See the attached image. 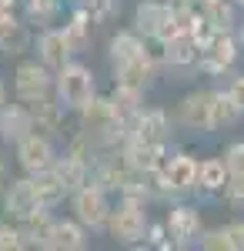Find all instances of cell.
Returning <instances> with one entry per match:
<instances>
[{
    "mask_svg": "<svg viewBox=\"0 0 244 251\" xmlns=\"http://www.w3.org/2000/svg\"><path fill=\"white\" fill-rule=\"evenodd\" d=\"M201 251H244V218L224 221L218 228H204L197 238Z\"/></svg>",
    "mask_w": 244,
    "mask_h": 251,
    "instance_id": "ffe728a7",
    "label": "cell"
},
{
    "mask_svg": "<svg viewBox=\"0 0 244 251\" xmlns=\"http://www.w3.org/2000/svg\"><path fill=\"white\" fill-rule=\"evenodd\" d=\"M224 168H227V177H244V141H231L224 151Z\"/></svg>",
    "mask_w": 244,
    "mask_h": 251,
    "instance_id": "4dcf8cb0",
    "label": "cell"
},
{
    "mask_svg": "<svg viewBox=\"0 0 244 251\" xmlns=\"http://www.w3.org/2000/svg\"><path fill=\"white\" fill-rule=\"evenodd\" d=\"M77 7H84V10L91 14L94 24H104V20L121 7V0H77Z\"/></svg>",
    "mask_w": 244,
    "mask_h": 251,
    "instance_id": "1f68e13d",
    "label": "cell"
},
{
    "mask_svg": "<svg viewBox=\"0 0 244 251\" xmlns=\"http://www.w3.org/2000/svg\"><path fill=\"white\" fill-rule=\"evenodd\" d=\"M7 100H10V87H7V80L0 77V107H3Z\"/></svg>",
    "mask_w": 244,
    "mask_h": 251,
    "instance_id": "d590c367",
    "label": "cell"
},
{
    "mask_svg": "<svg viewBox=\"0 0 244 251\" xmlns=\"http://www.w3.org/2000/svg\"><path fill=\"white\" fill-rule=\"evenodd\" d=\"M20 248H24V241H20L17 221L0 214V251H20Z\"/></svg>",
    "mask_w": 244,
    "mask_h": 251,
    "instance_id": "d6a6232c",
    "label": "cell"
},
{
    "mask_svg": "<svg viewBox=\"0 0 244 251\" xmlns=\"http://www.w3.org/2000/svg\"><path fill=\"white\" fill-rule=\"evenodd\" d=\"M60 30H64V37H67V44H71V50H74L77 57L91 47V40H94V20H91V14L84 10V7H71V14H67V20L60 24Z\"/></svg>",
    "mask_w": 244,
    "mask_h": 251,
    "instance_id": "603a6c76",
    "label": "cell"
},
{
    "mask_svg": "<svg viewBox=\"0 0 244 251\" xmlns=\"http://www.w3.org/2000/svg\"><path fill=\"white\" fill-rule=\"evenodd\" d=\"M27 131H34L30 107H27L24 100H17V97H10V100L0 107V144H10V148H14V141H20Z\"/></svg>",
    "mask_w": 244,
    "mask_h": 251,
    "instance_id": "44dd1931",
    "label": "cell"
},
{
    "mask_svg": "<svg viewBox=\"0 0 244 251\" xmlns=\"http://www.w3.org/2000/svg\"><path fill=\"white\" fill-rule=\"evenodd\" d=\"M144 47H147V40L141 37L134 27H124V30H117V34L107 40V64L117 67V64H124V60L137 57Z\"/></svg>",
    "mask_w": 244,
    "mask_h": 251,
    "instance_id": "4316f807",
    "label": "cell"
},
{
    "mask_svg": "<svg viewBox=\"0 0 244 251\" xmlns=\"http://www.w3.org/2000/svg\"><path fill=\"white\" fill-rule=\"evenodd\" d=\"M238 60H241V44H238V34H211L207 40H201L197 67H201L204 74H214V77L234 74Z\"/></svg>",
    "mask_w": 244,
    "mask_h": 251,
    "instance_id": "9c48e42d",
    "label": "cell"
},
{
    "mask_svg": "<svg viewBox=\"0 0 244 251\" xmlns=\"http://www.w3.org/2000/svg\"><path fill=\"white\" fill-rule=\"evenodd\" d=\"M211 107H214V87H194L177 100L174 117L184 131L211 134Z\"/></svg>",
    "mask_w": 244,
    "mask_h": 251,
    "instance_id": "8fae6325",
    "label": "cell"
},
{
    "mask_svg": "<svg viewBox=\"0 0 244 251\" xmlns=\"http://www.w3.org/2000/svg\"><path fill=\"white\" fill-rule=\"evenodd\" d=\"M34 211H40V198L34 191V181L30 174H20V177H7L3 184V201H0V214L10 218V221H24Z\"/></svg>",
    "mask_w": 244,
    "mask_h": 251,
    "instance_id": "5bb4252c",
    "label": "cell"
},
{
    "mask_svg": "<svg viewBox=\"0 0 244 251\" xmlns=\"http://www.w3.org/2000/svg\"><path fill=\"white\" fill-rule=\"evenodd\" d=\"M147 208H150V201L117 194L111 204V218H107L104 231L111 234L117 245H124V248H141L147 241V225H150Z\"/></svg>",
    "mask_w": 244,
    "mask_h": 251,
    "instance_id": "3957f363",
    "label": "cell"
},
{
    "mask_svg": "<svg viewBox=\"0 0 244 251\" xmlns=\"http://www.w3.org/2000/svg\"><path fill=\"white\" fill-rule=\"evenodd\" d=\"M234 7H238V10H241V14H244V0H234Z\"/></svg>",
    "mask_w": 244,
    "mask_h": 251,
    "instance_id": "74e56055",
    "label": "cell"
},
{
    "mask_svg": "<svg viewBox=\"0 0 244 251\" xmlns=\"http://www.w3.org/2000/svg\"><path fill=\"white\" fill-rule=\"evenodd\" d=\"M57 154L60 151H57L54 137L40 134V131H27L20 141H14V161H17V168L24 174H37V171L54 168Z\"/></svg>",
    "mask_w": 244,
    "mask_h": 251,
    "instance_id": "30bf717a",
    "label": "cell"
},
{
    "mask_svg": "<svg viewBox=\"0 0 244 251\" xmlns=\"http://www.w3.org/2000/svg\"><path fill=\"white\" fill-rule=\"evenodd\" d=\"M71 214H74L77 221L87 228V231H104L107 228V218H111V204H114V194L104 191L100 184H84V188H77L71 191Z\"/></svg>",
    "mask_w": 244,
    "mask_h": 251,
    "instance_id": "8992f818",
    "label": "cell"
},
{
    "mask_svg": "<svg viewBox=\"0 0 244 251\" xmlns=\"http://www.w3.org/2000/svg\"><path fill=\"white\" fill-rule=\"evenodd\" d=\"M30 181H34V191H37V198H40V208H50V211H54V208H60V204L71 198L67 184H64V177H60L54 168L30 174Z\"/></svg>",
    "mask_w": 244,
    "mask_h": 251,
    "instance_id": "cb8c5ba5",
    "label": "cell"
},
{
    "mask_svg": "<svg viewBox=\"0 0 244 251\" xmlns=\"http://www.w3.org/2000/svg\"><path fill=\"white\" fill-rule=\"evenodd\" d=\"M127 137L154 144V148H168L171 137H174V121L164 107H141V114L134 117L131 127H127Z\"/></svg>",
    "mask_w": 244,
    "mask_h": 251,
    "instance_id": "4fadbf2b",
    "label": "cell"
},
{
    "mask_svg": "<svg viewBox=\"0 0 244 251\" xmlns=\"http://www.w3.org/2000/svg\"><path fill=\"white\" fill-rule=\"evenodd\" d=\"M50 221H54V211H50V208H40V211H34L30 218L17 221V231H20L24 248H40V251H44V241H47V228H50Z\"/></svg>",
    "mask_w": 244,
    "mask_h": 251,
    "instance_id": "83f0119b",
    "label": "cell"
},
{
    "mask_svg": "<svg viewBox=\"0 0 244 251\" xmlns=\"http://www.w3.org/2000/svg\"><path fill=\"white\" fill-rule=\"evenodd\" d=\"M0 181H7V157H3V151H0Z\"/></svg>",
    "mask_w": 244,
    "mask_h": 251,
    "instance_id": "8d00e7d4",
    "label": "cell"
},
{
    "mask_svg": "<svg viewBox=\"0 0 244 251\" xmlns=\"http://www.w3.org/2000/svg\"><path fill=\"white\" fill-rule=\"evenodd\" d=\"M34 50V30L24 20V14H10L0 20V54L3 57H27Z\"/></svg>",
    "mask_w": 244,
    "mask_h": 251,
    "instance_id": "ac0fdd59",
    "label": "cell"
},
{
    "mask_svg": "<svg viewBox=\"0 0 244 251\" xmlns=\"http://www.w3.org/2000/svg\"><path fill=\"white\" fill-rule=\"evenodd\" d=\"M10 14H20V0H0V20Z\"/></svg>",
    "mask_w": 244,
    "mask_h": 251,
    "instance_id": "e575fe53",
    "label": "cell"
},
{
    "mask_svg": "<svg viewBox=\"0 0 244 251\" xmlns=\"http://www.w3.org/2000/svg\"><path fill=\"white\" fill-rule=\"evenodd\" d=\"M30 107V121H34V131L47 137H64V124H67V107L57 100L54 94L40 97L34 104H27Z\"/></svg>",
    "mask_w": 244,
    "mask_h": 251,
    "instance_id": "d6986e66",
    "label": "cell"
},
{
    "mask_svg": "<svg viewBox=\"0 0 244 251\" xmlns=\"http://www.w3.org/2000/svg\"><path fill=\"white\" fill-rule=\"evenodd\" d=\"M224 87H227V91H231V94H234V97H238V100L244 104V71H241V74H231V80H227Z\"/></svg>",
    "mask_w": 244,
    "mask_h": 251,
    "instance_id": "836d02e7",
    "label": "cell"
},
{
    "mask_svg": "<svg viewBox=\"0 0 244 251\" xmlns=\"http://www.w3.org/2000/svg\"><path fill=\"white\" fill-rule=\"evenodd\" d=\"M10 91H14L17 100L34 104L40 97L54 94V71L44 67L37 57H17L14 74H10Z\"/></svg>",
    "mask_w": 244,
    "mask_h": 251,
    "instance_id": "52a82bcc",
    "label": "cell"
},
{
    "mask_svg": "<svg viewBox=\"0 0 244 251\" xmlns=\"http://www.w3.org/2000/svg\"><path fill=\"white\" fill-rule=\"evenodd\" d=\"M34 57L44 64V67H50V71H60L67 60H74L77 54L71 50V44L64 37V30L50 24V27H40V34L34 37Z\"/></svg>",
    "mask_w": 244,
    "mask_h": 251,
    "instance_id": "2e32d148",
    "label": "cell"
},
{
    "mask_svg": "<svg viewBox=\"0 0 244 251\" xmlns=\"http://www.w3.org/2000/svg\"><path fill=\"white\" fill-rule=\"evenodd\" d=\"M131 27L147 40V44H164L168 37H174V34L181 30L164 0H141V3L134 7Z\"/></svg>",
    "mask_w": 244,
    "mask_h": 251,
    "instance_id": "ba28073f",
    "label": "cell"
},
{
    "mask_svg": "<svg viewBox=\"0 0 244 251\" xmlns=\"http://www.w3.org/2000/svg\"><path fill=\"white\" fill-rule=\"evenodd\" d=\"M20 10L30 27H50L64 14V0H20Z\"/></svg>",
    "mask_w": 244,
    "mask_h": 251,
    "instance_id": "f1b7e54d",
    "label": "cell"
},
{
    "mask_svg": "<svg viewBox=\"0 0 244 251\" xmlns=\"http://www.w3.org/2000/svg\"><path fill=\"white\" fill-rule=\"evenodd\" d=\"M227 184V168L224 157H204L197 161V194L204 198H221Z\"/></svg>",
    "mask_w": 244,
    "mask_h": 251,
    "instance_id": "484cf974",
    "label": "cell"
},
{
    "mask_svg": "<svg viewBox=\"0 0 244 251\" xmlns=\"http://www.w3.org/2000/svg\"><path fill=\"white\" fill-rule=\"evenodd\" d=\"M154 201H181L197 194V157L191 151H168L150 177Z\"/></svg>",
    "mask_w": 244,
    "mask_h": 251,
    "instance_id": "6da1fadb",
    "label": "cell"
},
{
    "mask_svg": "<svg viewBox=\"0 0 244 251\" xmlns=\"http://www.w3.org/2000/svg\"><path fill=\"white\" fill-rule=\"evenodd\" d=\"M77 127L97 144V151H121L127 141V124L117 117L107 94H94L77 111Z\"/></svg>",
    "mask_w": 244,
    "mask_h": 251,
    "instance_id": "7a4b0ae2",
    "label": "cell"
},
{
    "mask_svg": "<svg viewBox=\"0 0 244 251\" xmlns=\"http://www.w3.org/2000/svg\"><path fill=\"white\" fill-rule=\"evenodd\" d=\"M94 94H97V77L84 60L74 57L60 71H54V97L67 107V114H77Z\"/></svg>",
    "mask_w": 244,
    "mask_h": 251,
    "instance_id": "277c9868",
    "label": "cell"
},
{
    "mask_svg": "<svg viewBox=\"0 0 244 251\" xmlns=\"http://www.w3.org/2000/svg\"><path fill=\"white\" fill-rule=\"evenodd\" d=\"M111 71H114V84L134 87V91L147 94L150 87H154V80H157V50H154V44H147L137 57L124 60V64H117Z\"/></svg>",
    "mask_w": 244,
    "mask_h": 251,
    "instance_id": "7c38bea8",
    "label": "cell"
},
{
    "mask_svg": "<svg viewBox=\"0 0 244 251\" xmlns=\"http://www.w3.org/2000/svg\"><path fill=\"white\" fill-rule=\"evenodd\" d=\"M197 10L214 34H234L238 30L241 10L234 7V0H197Z\"/></svg>",
    "mask_w": 244,
    "mask_h": 251,
    "instance_id": "7402d4cb",
    "label": "cell"
},
{
    "mask_svg": "<svg viewBox=\"0 0 244 251\" xmlns=\"http://www.w3.org/2000/svg\"><path fill=\"white\" fill-rule=\"evenodd\" d=\"M157 50V60L168 64L174 71H188V67H197V54H201V44L191 30H177L174 37H168L164 44H154Z\"/></svg>",
    "mask_w": 244,
    "mask_h": 251,
    "instance_id": "9a60e30c",
    "label": "cell"
},
{
    "mask_svg": "<svg viewBox=\"0 0 244 251\" xmlns=\"http://www.w3.org/2000/svg\"><path fill=\"white\" fill-rule=\"evenodd\" d=\"M164 231H168V251L171 248H197V238L204 231V221L197 204H191L188 198L171 201V208L164 211Z\"/></svg>",
    "mask_w": 244,
    "mask_h": 251,
    "instance_id": "5b68a950",
    "label": "cell"
},
{
    "mask_svg": "<svg viewBox=\"0 0 244 251\" xmlns=\"http://www.w3.org/2000/svg\"><path fill=\"white\" fill-rule=\"evenodd\" d=\"M91 245V231L77 221L74 214L71 218H57L47 228V241H44V251H84Z\"/></svg>",
    "mask_w": 244,
    "mask_h": 251,
    "instance_id": "e0dca14e",
    "label": "cell"
},
{
    "mask_svg": "<svg viewBox=\"0 0 244 251\" xmlns=\"http://www.w3.org/2000/svg\"><path fill=\"white\" fill-rule=\"evenodd\" d=\"M241 117H244V104L227 87H218L214 91V107H211V131L234 127V124H241Z\"/></svg>",
    "mask_w": 244,
    "mask_h": 251,
    "instance_id": "d4e9b609",
    "label": "cell"
},
{
    "mask_svg": "<svg viewBox=\"0 0 244 251\" xmlns=\"http://www.w3.org/2000/svg\"><path fill=\"white\" fill-rule=\"evenodd\" d=\"M107 97H111L117 117L131 127V121L141 114V107H144V91H134V87H121V84H114V91Z\"/></svg>",
    "mask_w": 244,
    "mask_h": 251,
    "instance_id": "f546056e",
    "label": "cell"
}]
</instances>
